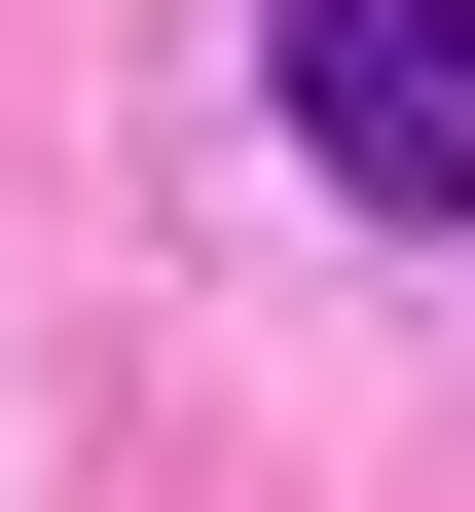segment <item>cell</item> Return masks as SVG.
Listing matches in <instances>:
<instances>
[{"label": "cell", "mask_w": 475, "mask_h": 512, "mask_svg": "<svg viewBox=\"0 0 475 512\" xmlns=\"http://www.w3.org/2000/svg\"><path fill=\"white\" fill-rule=\"evenodd\" d=\"M293 147L366 220H475V0H293Z\"/></svg>", "instance_id": "obj_1"}]
</instances>
